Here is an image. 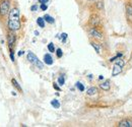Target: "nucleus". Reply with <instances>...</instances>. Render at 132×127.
<instances>
[{
  "label": "nucleus",
  "instance_id": "nucleus-13",
  "mask_svg": "<svg viewBox=\"0 0 132 127\" xmlns=\"http://www.w3.org/2000/svg\"><path fill=\"white\" fill-rule=\"evenodd\" d=\"M97 93H98V89H97V88H89V89L87 90V92H86L87 96H94V95H96Z\"/></svg>",
  "mask_w": 132,
  "mask_h": 127
},
{
  "label": "nucleus",
  "instance_id": "nucleus-14",
  "mask_svg": "<svg viewBox=\"0 0 132 127\" xmlns=\"http://www.w3.org/2000/svg\"><path fill=\"white\" fill-rule=\"evenodd\" d=\"M44 19H45V21H47L49 23H54L55 22V19L51 15H49V14H45L44 15Z\"/></svg>",
  "mask_w": 132,
  "mask_h": 127
},
{
  "label": "nucleus",
  "instance_id": "nucleus-25",
  "mask_svg": "<svg viewBox=\"0 0 132 127\" xmlns=\"http://www.w3.org/2000/svg\"><path fill=\"white\" fill-rule=\"evenodd\" d=\"M67 37H68V36H67V34H66V33H63V34H61V39H62V42H63V43H65V42H66V39H67Z\"/></svg>",
  "mask_w": 132,
  "mask_h": 127
},
{
  "label": "nucleus",
  "instance_id": "nucleus-29",
  "mask_svg": "<svg viewBox=\"0 0 132 127\" xmlns=\"http://www.w3.org/2000/svg\"><path fill=\"white\" fill-rule=\"evenodd\" d=\"M48 1H49V0H39V2H40L41 4H43V3H48Z\"/></svg>",
  "mask_w": 132,
  "mask_h": 127
},
{
  "label": "nucleus",
  "instance_id": "nucleus-11",
  "mask_svg": "<svg viewBox=\"0 0 132 127\" xmlns=\"http://www.w3.org/2000/svg\"><path fill=\"white\" fill-rule=\"evenodd\" d=\"M119 126L120 127H130L132 126V124L128 121V120H122V121H120L119 122Z\"/></svg>",
  "mask_w": 132,
  "mask_h": 127
},
{
  "label": "nucleus",
  "instance_id": "nucleus-7",
  "mask_svg": "<svg viewBox=\"0 0 132 127\" xmlns=\"http://www.w3.org/2000/svg\"><path fill=\"white\" fill-rule=\"evenodd\" d=\"M121 72H122V67L119 66V65H117V64H115L114 67H113V70H112V76H117V75H119Z\"/></svg>",
  "mask_w": 132,
  "mask_h": 127
},
{
  "label": "nucleus",
  "instance_id": "nucleus-18",
  "mask_svg": "<svg viewBox=\"0 0 132 127\" xmlns=\"http://www.w3.org/2000/svg\"><path fill=\"white\" fill-rule=\"evenodd\" d=\"M96 6H97V8H98L99 10H103V9H104V2H103V1H98V2L96 3Z\"/></svg>",
  "mask_w": 132,
  "mask_h": 127
},
{
  "label": "nucleus",
  "instance_id": "nucleus-15",
  "mask_svg": "<svg viewBox=\"0 0 132 127\" xmlns=\"http://www.w3.org/2000/svg\"><path fill=\"white\" fill-rule=\"evenodd\" d=\"M90 45L94 47V49L96 50V52H97L98 54H101V46H100L99 44H97V43H95V42H92Z\"/></svg>",
  "mask_w": 132,
  "mask_h": 127
},
{
  "label": "nucleus",
  "instance_id": "nucleus-8",
  "mask_svg": "<svg viewBox=\"0 0 132 127\" xmlns=\"http://www.w3.org/2000/svg\"><path fill=\"white\" fill-rule=\"evenodd\" d=\"M125 8H126V14H127V18H128L129 20H132V4H131V3L126 4Z\"/></svg>",
  "mask_w": 132,
  "mask_h": 127
},
{
  "label": "nucleus",
  "instance_id": "nucleus-9",
  "mask_svg": "<svg viewBox=\"0 0 132 127\" xmlns=\"http://www.w3.org/2000/svg\"><path fill=\"white\" fill-rule=\"evenodd\" d=\"M100 88H101L102 90H104V91H109V90L111 89V84H110V81H109V80H106V81L102 82V83L100 84Z\"/></svg>",
  "mask_w": 132,
  "mask_h": 127
},
{
  "label": "nucleus",
  "instance_id": "nucleus-33",
  "mask_svg": "<svg viewBox=\"0 0 132 127\" xmlns=\"http://www.w3.org/2000/svg\"><path fill=\"white\" fill-rule=\"evenodd\" d=\"M89 1H96V0H89Z\"/></svg>",
  "mask_w": 132,
  "mask_h": 127
},
{
  "label": "nucleus",
  "instance_id": "nucleus-10",
  "mask_svg": "<svg viewBox=\"0 0 132 127\" xmlns=\"http://www.w3.org/2000/svg\"><path fill=\"white\" fill-rule=\"evenodd\" d=\"M44 62L47 64V65H52L53 64V58L50 54H45L44 55Z\"/></svg>",
  "mask_w": 132,
  "mask_h": 127
},
{
  "label": "nucleus",
  "instance_id": "nucleus-1",
  "mask_svg": "<svg viewBox=\"0 0 132 127\" xmlns=\"http://www.w3.org/2000/svg\"><path fill=\"white\" fill-rule=\"evenodd\" d=\"M7 27L11 32L18 31L21 27L20 23V16H19V10L18 8L14 7L9 11V16H8V22Z\"/></svg>",
  "mask_w": 132,
  "mask_h": 127
},
{
  "label": "nucleus",
  "instance_id": "nucleus-6",
  "mask_svg": "<svg viewBox=\"0 0 132 127\" xmlns=\"http://www.w3.org/2000/svg\"><path fill=\"white\" fill-rule=\"evenodd\" d=\"M89 23H90L93 27L97 28L100 23H101V18H100V16L97 15V14L92 15L90 16V18H89Z\"/></svg>",
  "mask_w": 132,
  "mask_h": 127
},
{
  "label": "nucleus",
  "instance_id": "nucleus-5",
  "mask_svg": "<svg viewBox=\"0 0 132 127\" xmlns=\"http://www.w3.org/2000/svg\"><path fill=\"white\" fill-rule=\"evenodd\" d=\"M15 41H16V36H15V34H14V33H9L8 36H7V43H8L9 48L14 46Z\"/></svg>",
  "mask_w": 132,
  "mask_h": 127
},
{
  "label": "nucleus",
  "instance_id": "nucleus-34",
  "mask_svg": "<svg viewBox=\"0 0 132 127\" xmlns=\"http://www.w3.org/2000/svg\"><path fill=\"white\" fill-rule=\"evenodd\" d=\"M0 15H1V14H0Z\"/></svg>",
  "mask_w": 132,
  "mask_h": 127
},
{
  "label": "nucleus",
  "instance_id": "nucleus-19",
  "mask_svg": "<svg viewBox=\"0 0 132 127\" xmlns=\"http://www.w3.org/2000/svg\"><path fill=\"white\" fill-rule=\"evenodd\" d=\"M64 83H65V78H64V76H63V75H60L59 78H58V84L63 85Z\"/></svg>",
  "mask_w": 132,
  "mask_h": 127
},
{
  "label": "nucleus",
  "instance_id": "nucleus-17",
  "mask_svg": "<svg viewBox=\"0 0 132 127\" xmlns=\"http://www.w3.org/2000/svg\"><path fill=\"white\" fill-rule=\"evenodd\" d=\"M11 82H12L13 86H15V88H16V89L18 90V91H19V92H22V89H21V86L19 85V83L17 82L15 78H12V80H11Z\"/></svg>",
  "mask_w": 132,
  "mask_h": 127
},
{
  "label": "nucleus",
  "instance_id": "nucleus-28",
  "mask_svg": "<svg viewBox=\"0 0 132 127\" xmlns=\"http://www.w3.org/2000/svg\"><path fill=\"white\" fill-rule=\"evenodd\" d=\"M31 10H32V11H36V10H38V5H33V6L31 7Z\"/></svg>",
  "mask_w": 132,
  "mask_h": 127
},
{
  "label": "nucleus",
  "instance_id": "nucleus-24",
  "mask_svg": "<svg viewBox=\"0 0 132 127\" xmlns=\"http://www.w3.org/2000/svg\"><path fill=\"white\" fill-rule=\"evenodd\" d=\"M121 56H122V54H121V53H118L116 56H114L113 58H111V59H110V62H114V61H116L118 58H120Z\"/></svg>",
  "mask_w": 132,
  "mask_h": 127
},
{
  "label": "nucleus",
  "instance_id": "nucleus-22",
  "mask_svg": "<svg viewBox=\"0 0 132 127\" xmlns=\"http://www.w3.org/2000/svg\"><path fill=\"white\" fill-rule=\"evenodd\" d=\"M115 64H117V65H119V66H121V67H123L124 66V61L121 59V58H118L117 60H116V63Z\"/></svg>",
  "mask_w": 132,
  "mask_h": 127
},
{
  "label": "nucleus",
  "instance_id": "nucleus-2",
  "mask_svg": "<svg viewBox=\"0 0 132 127\" xmlns=\"http://www.w3.org/2000/svg\"><path fill=\"white\" fill-rule=\"evenodd\" d=\"M27 57H28V60L31 62V63L35 64L38 68H40V69H43V67H44V64L42 63L39 59H38V57L34 54L33 52H29L28 53V55H27Z\"/></svg>",
  "mask_w": 132,
  "mask_h": 127
},
{
  "label": "nucleus",
  "instance_id": "nucleus-27",
  "mask_svg": "<svg viewBox=\"0 0 132 127\" xmlns=\"http://www.w3.org/2000/svg\"><path fill=\"white\" fill-rule=\"evenodd\" d=\"M53 86H54V89H55L56 91H60V88L58 86V83H56V82H54V83H53Z\"/></svg>",
  "mask_w": 132,
  "mask_h": 127
},
{
  "label": "nucleus",
  "instance_id": "nucleus-20",
  "mask_svg": "<svg viewBox=\"0 0 132 127\" xmlns=\"http://www.w3.org/2000/svg\"><path fill=\"white\" fill-rule=\"evenodd\" d=\"M75 86L80 91V92H83L84 91V85H83L81 82H76V84H75Z\"/></svg>",
  "mask_w": 132,
  "mask_h": 127
},
{
  "label": "nucleus",
  "instance_id": "nucleus-3",
  "mask_svg": "<svg viewBox=\"0 0 132 127\" xmlns=\"http://www.w3.org/2000/svg\"><path fill=\"white\" fill-rule=\"evenodd\" d=\"M10 9V2L9 0H2L0 2V14L1 15H6L9 13Z\"/></svg>",
  "mask_w": 132,
  "mask_h": 127
},
{
  "label": "nucleus",
  "instance_id": "nucleus-30",
  "mask_svg": "<svg viewBox=\"0 0 132 127\" xmlns=\"http://www.w3.org/2000/svg\"><path fill=\"white\" fill-rule=\"evenodd\" d=\"M23 53H24L23 51H19V52H18V56H21V55H23Z\"/></svg>",
  "mask_w": 132,
  "mask_h": 127
},
{
  "label": "nucleus",
  "instance_id": "nucleus-23",
  "mask_svg": "<svg viewBox=\"0 0 132 127\" xmlns=\"http://www.w3.org/2000/svg\"><path fill=\"white\" fill-rule=\"evenodd\" d=\"M48 50H49L51 53H54L55 52V47H54V44L53 43H50L48 45Z\"/></svg>",
  "mask_w": 132,
  "mask_h": 127
},
{
  "label": "nucleus",
  "instance_id": "nucleus-4",
  "mask_svg": "<svg viewBox=\"0 0 132 127\" xmlns=\"http://www.w3.org/2000/svg\"><path fill=\"white\" fill-rule=\"evenodd\" d=\"M88 33H89V35H90L92 37H94V38H96V39H99V40H102V39H103V34L100 32V31H98L97 28H95V27H93V28L88 31Z\"/></svg>",
  "mask_w": 132,
  "mask_h": 127
},
{
  "label": "nucleus",
  "instance_id": "nucleus-21",
  "mask_svg": "<svg viewBox=\"0 0 132 127\" xmlns=\"http://www.w3.org/2000/svg\"><path fill=\"white\" fill-rule=\"evenodd\" d=\"M56 55H57L58 58H61V57L63 56V52H62V50H61L60 48H58V49L56 50Z\"/></svg>",
  "mask_w": 132,
  "mask_h": 127
},
{
  "label": "nucleus",
  "instance_id": "nucleus-31",
  "mask_svg": "<svg viewBox=\"0 0 132 127\" xmlns=\"http://www.w3.org/2000/svg\"><path fill=\"white\" fill-rule=\"evenodd\" d=\"M99 80H104V76H103V75H100V76H99Z\"/></svg>",
  "mask_w": 132,
  "mask_h": 127
},
{
  "label": "nucleus",
  "instance_id": "nucleus-16",
  "mask_svg": "<svg viewBox=\"0 0 132 127\" xmlns=\"http://www.w3.org/2000/svg\"><path fill=\"white\" fill-rule=\"evenodd\" d=\"M51 105L55 108V109H59L60 108V103L58 100H52L51 101Z\"/></svg>",
  "mask_w": 132,
  "mask_h": 127
},
{
  "label": "nucleus",
  "instance_id": "nucleus-12",
  "mask_svg": "<svg viewBox=\"0 0 132 127\" xmlns=\"http://www.w3.org/2000/svg\"><path fill=\"white\" fill-rule=\"evenodd\" d=\"M37 23L40 28H45V19L44 17H38L37 18Z\"/></svg>",
  "mask_w": 132,
  "mask_h": 127
},
{
  "label": "nucleus",
  "instance_id": "nucleus-26",
  "mask_svg": "<svg viewBox=\"0 0 132 127\" xmlns=\"http://www.w3.org/2000/svg\"><path fill=\"white\" fill-rule=\"evenodd\" d=\"M47 8H48V5L46 4V3H43V4H41V9L42 10H47Z\"/></svg>",
  "mask_w": 132,
  "mask_h": 127
},
{
  "label": "nucleus",
  "instance_id": "nucleus-32",
  "mask_svg": "<svg viewBox=\"0 0 132 127\" xmlns=\"http://www.w3.org/2000/svg\"><path fill=\"white\" fill-rule=\"evenodd\" d=\"M35 35H36V36H38V35H39V32H37V31H36V32H35Z\"/></svg>",
  "mask_w": 132,
  "mask_h": 127
}]
</instances>
